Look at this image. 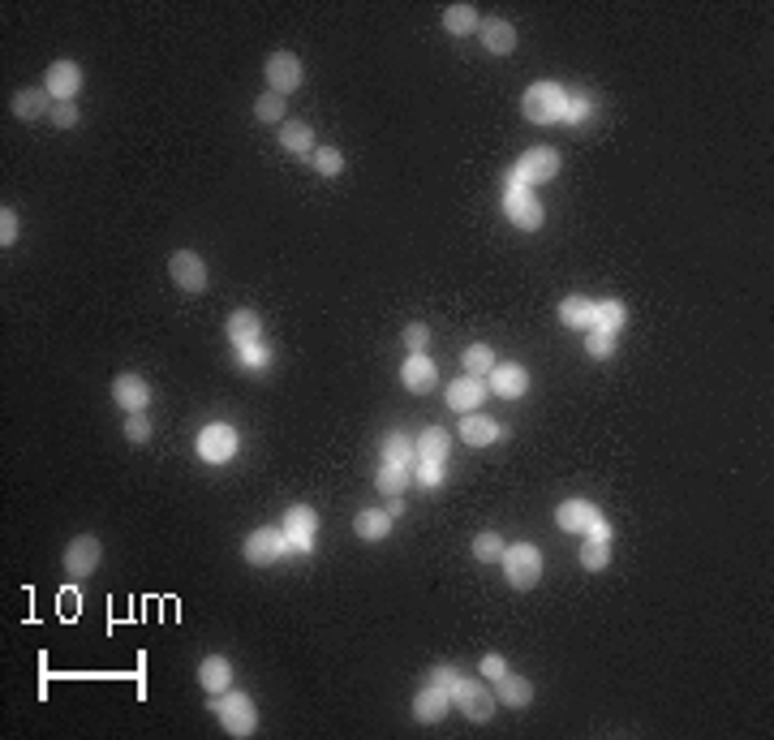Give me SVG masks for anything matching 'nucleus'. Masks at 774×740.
Instances as JSON below:
<instances>
[{
    "mask_svg": "<svg viewBox=\"0 0 774 740\" xmlns=\"http://www.w3.org/2000/svg\"><path fill=\"white\" fill-rule=\"evenodd\" d=\"M590 108H594V99L590 95H568V113H563V121H568V125H580V121L590 117Z\"/></svg>",
    "mask_w": 774,
    "mask_h": 740,
    "instance_id": "nucleus-41",
    "label": "nucleus"
},
{
    "mask_svg": "<svg viewBox=\"0 0 774 740\" xmlns=\"http://www.w3.org/2000/svg\"><path fill=\"white\" fill-rule=\"evenodd\" d=\"M555 517H560V529H568V534H585V526L598 517V508L590 504V500H563Z\"/></svg>",
    "mask_w": 774,
    "mask_h": 740,
    "instance_id": "nucleus-20",
    "label": "nucleus"
},
{
    "mask_svg": "<svg viewBox=\"0 0 774 740\" xmlns=\"http://www.w3.org/2000/svg\"><path fill=\"white\" fill-rule=\"evenodd\" d=\"M198 684L212 693V698H220V693H229L232 684V663L224 659V654H207V659L198 663Z\"/></svg>",
    "mask_w": 774,
    "mask_h": 740,
    "instance_id": "nucleus-16",
    "label": "nucleus"
},
{
    "mask_svg": "<svg viewBox=\"0 0 774 740\" xmlns=\"http://www.w3.org/2000/svg\"><path fill=\"white\" fill-rule=\"evenodd\" d=\"M500 555H503V538L495 534V529H482V534L473 538V560L490 564V560H500Z\"/></svg>",
    "mask_w": 774,
    "mask_h": 740,
    "instance_id": "nucleus-37",
    "label": "nucleus"
},
{
    "mask_svg": "<svg viewBox=\"0 0 774 740\" xmlns=\"http://www.w3.org/2000/svg\"><path fill=\"white\" fill-rule=\"evenodd\" d=\"M125 439H130V444H147V439H151L147 413H130V418H125Z\"/></svg>",
    "mask_w": 774,
    "mask_h": 740,
    "instance_id": "nucleus-40",
    "label": "nucleus"
},
{
    "mask_svg": "<svg viewBox=\"0 0 774 740\" xmlns=\"http://www.w3.org/2000/svg\"><path fill=\"white\" fill-rule=\"evenodd\" d=\"M99 555H104V546H99L95 534H77L74 543L65 546V573L69 577H91L99 568Z\"/></svg>",
    "mask_w": 774,
    "mask_h": 740,
    "instance_id": "nucleus-9",
    "label": "nucleus"
},
{
    "mask_svg": "<svg viewBox=\"0 0 774 740\" xmlns=\"http://www.w3.org/2000/svg\"><path fill=\"white\" fill-rule=\"evenodd\" d=\"M254 117L267 121V125H284V95H275V91L258 95V104H254Z\"/></svg>",
    "mask_w": 774,
    "mask_h": 740,
    "instance_id": "nucleus-34",
    "label": "nucleus"
},
{
    "mask_svg": "<svg viewBox=\"0 0 774 740\" xmlns=\"http://www.w3.org/2000/svg\"><path fill=\"white\" fill-rule=\"evenodd\" d=\"M452 706V693H444L439 684H422L418 698H413V719L418 723H439Z\"/></svg>",
    "mask_w": 774,
    "mask_h": 740,
    "instance_id": "nucleus-14",
    "label": "nucleus"
},
{
    "mask_svg": "<svg viewBox=\"0 0 774 740\" xmlns=\"http://www.w3.org/2000/svg\"><path fill=\"white\" fill-rule=\"evenodd\" d=\"M482 401H486V379H478V375H464V379H456L447 388V405L461 413H473V405H482Z\"/></svg>",
    "mask_w": 774,
    "mask_h": 740,
    "instance_id": "nucleus-18",
    "label": "nucleus"
},
{
    "mask_svg": "<svg viewBox=\"0 0 774 740\" xmlns=\"http://www.w3.org/2000/svg\"><path fill=\"white\" fill-rule=\"evenodd\" d=\"M456 706H461V715H469L473 723H486L490 715H495V698H490V689L478 681H461V689H456Z\"/></svg>",
    "mask_w": 774,
    "mask_h": 740,
    "instance_id": "nucleus-11",
    "label": "nucleus"
},
{
    "mask_svg": "<svg viewBox=\"0 0 774 740\" xmlns=\"http://www.w3.org/2000/svg\"><path fill=\"white\" fill-rule=\"evenodd\" d=\"M478 26H482V18H478V9H473V5H452V9H444V31L447 35H456V40H461V35H473Z\"/></svg>",
    "mask_w": 774,
    "mask_h": 740,
    "instance_id": "nucleus-26",
    "label": "nucleus"
},
{
    "mask_svg": "<svg viewBox=\"0 0 774 740\" xmlns=\"http://www.w3.org/2000/svg\"><path fill=\"white\" fill-rule=\"evenodd\" d=\"M521 108L534 125H555V121H563V113H568V91H563L560 82H534V86L525 91Z\"/></svg>",
    "mask_w": 774,
    "mask_h": 740,
    "instance_id": "nucleus-1",
    "label": "nucleus"
},
{
    "mask_svg": "<svg viewBox=\"0 0 774 740\" xmlns=\"http://www.w3.org/2000/svg\"><path fill=\"white\" fill-rule=\"evenodd\" d=\"M435 379H439L435 362H430L426 353H409V362L400 366V384H405L409 392H430L435 388Z\"/></svg>",
    "mask_w": 774,
    "mask_h": 740,
    "instance_id": "nucleus-17",
    "label": "nucleus"
},
{
    "mask_svg": "<svg viewBox=\"0 0 774 740\" xmlns=\"http://www.w3.org/2000/svg\"><path fill=\"white\" fill-rule=\"evenodd\" d=\"M207 710L220 715L229 736H250L254 727H258V710H254L250 693H220V698L207 701Z\"/></svg>",
    "mask_w": 774,
    "mask_h": 740,
    "instance_id": "nucleus-3",
    "label": "nucleus"
},
{
    "mask_svg": "<svg viewBox=\"0 0 774 740\" xmlns=\"http://www.w3.org/2000/svg\"><path fill=\"white\" fill-rule=\"evenodd\" d=\"M18 241V215H14V207H0V246L9 250Z\"/></svg>",
    "mask_w": 774,
    "mask_h": 740,
    "instance_id": "nucleus-42",
    "label": "nucleus"
},
{
    "mask_svg": "<svg viewBox=\"0 0 774 740\" xmlns=\"http://www.w3.org/2000/svg\"><path fill=\"white\" fill-rule=\"evenodd\" d=\"M112 401L125 413H147V405H151V384L138 379V375H121L112 384Z\"/></svg>",
    "mask_w": 774,
    "mask_h": 740,
    "instance_id": "nucleus-12",
    "label": "nucleus"
},
{
    "mask_svg": "<svg viewBox=\"0 0 774 740\" xmlns=\"http://www.w3.org/2000/svg\"><path fill=\"white\" fill-rule=\"evenodd\" d=\"M284 551H289V534H284V529L263 526L246 538V560H250V564H275Z\"/></svg>",
    "mask_w": 774,
    "mask_h": 740,
    "instance_id": "nucleus-8",
    "label": "nucleus"
},
{
    "mask_svg": "<svg viewBox=\"0 0 774 740\" xmlns=\"http://www.w3.org/2000/svg\"><path fill=\"white\" fill-rule=\"evenodd\" d=\"M43 113H52L43 91L26 86V91H18V95H14V117H18V121H35V117H43Z\"/></svg>",
    "mask_w": 774,
    "mask_h": 740,
    "instance_id": "nucleus-29",
    "label": "nucleus"
},
{
    "mask_svg": "<svg viewBox=\"0 0 774 740\" xmlns=\"http://www.w3.org/2000/svg\"><path fill=\"white\" fill-rule=\"evenodd\" d=\"M405 345H409V353H426V345H430V328H426V323H409Z\"/></svg>",
    "mask_w": 774,
    "mask_h": 740,
    "instance_id": "nucleus-44",
    "label": "nucleus"
},
{
    "mask_svg": "<svg viewBox=\"0 0 774 740\" xmlns=\"http://www.w3.org/2000/svg\"><path fill=\"white\" fill-rule=\"evenodd\" d=\"M585 538H602V543H611V526H607L602 517H594V521L585 526Z\"/></svg>",
    "mask_w": 774,
    "mask_h": 740,
    "instance_id": "nucleus-48",
    "label": "nucleus"
},
{
    "mask_svg": "<svg viewBox=\"0 0 774 740\" xmlns=\"http://www.w3.org/2000/svg\"><path fill=\"white\" fill-rule=\"evenodd\" d=\"M280 142H284V151H292V156H314V130H310L306 121H284L280 125Z\"/></svg>",
    "mask_w": 774,
    "mask_h": 740,
    "instance_id": "nucleus-22",
    "label": "nucleus"
},
{
    "mask_svg": "<svg viewBox=\"0 0 774 740\" xmlns=\"http://www.w3.org/2000/svg\"><path fill=\"white\" fill-rule=\"evenodd\" d=\"M512 173L521 176V185H538V181H555L560 176V151L555 147H529Z\"/></svg>",
    "mask_w": 774,
    "mask_h": 740,
    "instance_id": "nucleus-4",
    "label": "nucleus"
},
{
    "mask_svg": "<svg viewBox=\"0 0 774 740\" xmlns=\"http://www.w3.org/2000/svg\"><path fill=\"white\" fill-rule=\"evenodd\" d=\"M503 672H508L503 654H486V659H482V676H486V681H500Z\"/></svg>",
    "mask_w": 774,
    "mask_h": 740,
    "instance_id": "nucleus-47",
    "label": "nucleus"
},
{
    "mask_svg": "<svg viewBox=\"0 0 774 740\" xmlns=\"http://www.w3.org/2000/svg\"><path fill=\"white\" fill-rule=\"evenodd\" d=\"M383 461L387 465H413V444H409L405 435H387V444H383Z\"/></svg>",
    "mask_w": 774,
    "mask_h": 740,
    "instance_id": "nucleus-36",
    "label": "nucleus"
},
{
    "mask_svg": "<svg viewBox=\"0 0 774 740\" xmlns=\"http://www.w3.org/2000/svg\"><path fill=\"white\" fill-rule=\"evenodd\" d=\"M374 487L383 491V495H400V491L409 487V469L405 465H387L383 461V469L374 474Z\"/></svg>",
    "mask_w": 774,
    "mask_h": 740,
    "instance_id": "nucleus-32",
    "label": "nucleus"
},
{
    "mask_svg": "<svg viewBox=\"0 0 774 740\" xmlns=\"http://www.w3.org/2000/svg\"><path fill=\"white\" fill-rule=\"evenodd\" d=\"M418 478H422L426 487H439V483H444V461H422V465H418Z\"/></svg>",
    "mask_w": 774,
    "mask_h": 740,
    "instance_id": "nucleus-46",
    "label": "nucleus"
},
{
    "mask_svg": "<svg viewBox=\"0 0 774 740\" xmlns=\"http://www.w3.org/2000/svg\"><path fill=\"white\" fill-rule=\"evenodd\" d=\"M310 164H314V173H319V176H340V168H345V156H340L336 147H319V151L310 156Z\"/></svg>",
    "mask_w": 774,
    "mask_h": 740,
    "instance_id": "nucleus-38",
    "label": "nucleus"
},
{
    "mask_svg": "<svg viewBox=\"0 0 774 740\" xmlns=\"http://www.w3.org/2000/svg\"><path fill=\"white\" fill-rule=\"evenodd\" d=\"M357 534L366 543H379V538L392 534V517H387L383 508H366V512H357Z\"/></svg>",
    "mask_w": 774,
    "mask_h": 740,
    "instance_id": "nucleus-28",
    "label": "nucleus"
},
{
    "mask_svg": "<svg viewBox=\"0 0 774 740\" xmlns=\"http://www.w3.org/2000/svg\"><path fill=\"white\" fill-rule=\"evenodd\" d=\"M560 319L568 328H594V302L590 297H563L560 302Z\"/></svg>",
    "mask_w": 774,
    "mask_h": 740,
    "instance_id": "nucleus-27",
    "label": "nucleus"
},
{
    "mask_svg": "<svg viewBox=\"0 0 774 740\" xmlns=\"http://www.w3.org/2000/svg\"><path fill=\"white\" fill-rule=\"evenodd\" d=\"M624 319H628V311H624L619 302H611V297H607V302H594V328L598 331H611V336H616V331L624 328Z\"/></svg>",
    "mask_w": 774,
    "mask_h": 740,
    "instance_id": "nucleus-30",
    "label": "nucleus"
},
{
    "mask_svg": "<svg viewBox=\"0 0 774 740\" xmlns=\"http://www.w3.org/2000/svg\"><path fill=\"white\" fill-rule=\"evenodd\" d=\"M229 336L246 349V345H258V336H263V323H258V314L254 311H232L229 314Z\"/></svg>",
    "mask_w": 774,
    "mask_h": 740,
    "instance_id": "nucleus-25",
    "label": "nucleus"
},
{
    "mask_svg": "<svg viewBox=\"0 0 774 740\" xmlns=\"http://www.w3.org/2000/svg\"><path fill=\"white\" fill-rule=\"evenodd\" d=\"M232 452H237V430L229 422H212V427L198 430V456L202 461L220 465V461H229Z\"/></svg>",
    "mask_w": 774,
    "mask_h": 740,
    "instance_id": "nucleus-7",
    "label": "nucleus"
},
{
    "mask_svg": "<svg viewBox=\"0 0 774 740\" xmlns=\"http://www.w3.org/2000/svg\"><path fill=\"white\" fill-rule=\"evenodd\" d=\"M525 388H529V375H525V366H517V362H503V366L490 370V392L517 401V396H525Z\"/></svg>",
    "mask_w": 774,
    "mask_h": 740,
    "instance_id": "nucleus-19",
    "label": "nucleus"
},
{
    "mask_svg": "<svg viewBox=\"0 0 774 740\" xmlns=\"http://www.w3.org/2000/svg\"><path fill=\"white\" fill-rule=\"evenodd\" d=\"M461 439L464 444H473V448H486V444H495V439H500V427H495L490 418H482V413H464L461 418Z\"/></svg>",
    "mask_w": 774,
    "mask_h": 740,
    "instance_id": "nucleus-21",
    "label": "nucleus"
},
{
    "mask_svg": "<svg viewBox=\"0 0 774 740\" xmlns=\"http://www.w3.org/2000/svg\"><path fill=\"white\" fill-rule=\"evenodd\" d=\"M607 560H611V543H602V538H585L580 543V568L598 573V568H607Z\"/></svg>",
    "mask_w": 774,
    "mask_h": 740,
    "instance_id": "nucleus-33",
    "label": "nucleus"
},
{
    "mask_svg": "<svg viewBox=\"0 0 774 740\" xmlns=\"http://www.w3.org/2000/svg\"><path fill=\"white\" fill-rule=\"evenodd\" d=\"M267 82L275 95L289 99L297 86H302V60L292 57V52H271L267 57Z\"/></svg>",
    "mask_w": 774,
    "mask_h": 740,
    "instance_id": "nucleus-10",
    "label": "nucleus"
},
{
    "mask_svg": "<svg viewBox=\"0 0 774 740\" xmlns=\"http://www.w3.org/2000/svg\"><path fill=\"white\" fill-rule=\"evenodd\" d=\"M464 370H469V375H478V379L490 375V370H495V353H490V345H469V349H464Z\"/></svg>",
    "mask_w": 774,
    "mask_h": 740,
    "instance_id": "nucleus-35",
    "label": "nucleus"
},
{
    "mask_svg": "<svg viewBox=\"0 0 774 740\" xmlns=\"http://www.w3.org/2000/svg\"><path fill=\"white\" fill-rule=\"evenodd\" d=\"M503 577L512 590H534L542 582V551L534 543H517V546H503Z\"/></svg>",
    "mask_w": 774,
    "mask_h": 740,
    "instance_id": "nucleus-2",
    "label": "nucleus"
},
{
    "mask_svg": "<svg viewBox=\"0 0 774 740\" xmlns=\"http://www.w3.org/2000/svg\"><path fill=\"white\" fill-rule=\"evenodd\" d=\"M503 215H508L517 229H525V233L542 229V203L529 194V185H512V190L503 194Z\"/></svg>",
    "mask_w": 774,
    "mask_h": 740,
    "instance_id": "nucleus-5",
    "label": "nucleus"
},
{
    "mask_svg": "<svg viewBox=\"0 0 774 740\" xmlns=\"http://www.w3.org/2000/svg\"><path fill=\"white\" fill-rule=\"evenodd\" d=\"M585 349L594 353V357H607V353L616 349V336H611V331H598V328H590V340H585Z\"/></svg>",
    "mask_w": 774,
    "mask_h": 740,
    "instance_id": "nucleus-43",
    "label": "nucleus"
},
{
    "mask_svg": "<svg viewBox=\"0 0 774 740\" xmlns=\"http://www.w3.org/2000/svg\"><path fill=\"white\" fill-rule=\"evenodd\" d=\"M48 121H52L57 130H74V125H77V108H74V104H52Z\"/></svg>",
    "mask_w": 774,
    "mask_h": 740,
    "instance_id": "nucleus-45",
    "label": "nucleus"
},
{
    "mask_svg": "<svg viewBox=\"0 0 774 740\" xmlns=\"http://www.w3.org/2000/svg\"><path fill=\"white\" fill-rule=\"evenodd\" d=\"M478 35H482V48L490 57H508V52L517 48V26L503 22V18H486L482 26H478Z\"/></svg>",
    "mask_w": 774,
    "mask_h": 740,
    "instance_id": "nucleus-15",
    "label": "nucleus"
},
{
    "mask_svg": "<svg viewBox=\"0 0 774 740\" xmlns=\"http://www.w3.org/2000/svg\"><path fill=\"white\" fill-rule=\"evenodd\" d=\"M284 534H289V543L297 546V551H310V538H314V512L297 504L289 512V521H284Z\"/></svg>",
    "mask_w": 774,
    "mask_h": 740,
    "instance_id": "nucleus-24",
    "label": "nucleus"
},
{
    "mask_svg": "<svg viewBox=\"0 0 774 740\" xmlns=\"http://www.w3.org/2000/svg\"><path fill=\"white\" fill-rule=\"evenodd\" d=\"M461 672H456V667H447V663H435V667H430V684H439V689H444V693H452V698H456V689H461Z\"/></svg>",
    "mask_w": 774,
    "mask_h": 740,
    "instance_id": "nucleus-39",
    "label": "nucleus"
},
{
    "mask_svg": "<svg viewBox=\"0 0 774 740\" xmlns=\"http://www.w3.org/2000/svg\"><path fill=\"white\" fill-rule=\"evenodd\" d=\"M447 448H452L447 430H444V427H430V430L422 435V444H418V456H422V461H444Z\"/></svg>",
    "mask_w": 774,
    "mask_h": 740,
    "instance_id": "nucleus-31",
    "label": "nucleus"
},
{
    "mask_svg": "<svg viewBox=\"0 0 774 740\" xmlns=\"http://www.w3.org/2000/svg\"><path fill=\"white\" fill-rule=\"evenodd\" d=\"M77 86H82L77 60H57V65L48 69V95H57V104H74Z\"/></svg>",
    "mask_w": 774,
    "mask_h": 740,
    "instance_id": "nucleus-13",
    "label": "nucleus"
},
{
    "mask_svg": "<svg viewBox=\"0 0 774 740\" xmlns=\"http://www.w3.org/2000/svg\"><path fill=\"white\" fill-rule=\"evenodd\" d=\"M168 275H173V284L181 293H202L207 289V263H202L194 250H176L173 258H168Z\"/></svg>",
    "mask_w": 774,
    "mask_h": 740,
    "instance_id": "nucleus-6",
    "label": "nucleus"
},
{
    "mask_svg": "<svg viewBox=\"0 0 774 740\" xmlns=\"http://www.w3.org/2000/svg\"><path fill=\"white\" fill-rule=\"evenodd\" d=\"M495 689H500V701H503V706H517V710L534 701V684L525 681V676H512V672H503L500 681H495Z\"/></svg>",
    "mask_w": 774,
    "mask_h": 740,
    "instance_id": "nucleus-23",
    "label": "nucleus"
}]
</instances>
